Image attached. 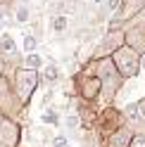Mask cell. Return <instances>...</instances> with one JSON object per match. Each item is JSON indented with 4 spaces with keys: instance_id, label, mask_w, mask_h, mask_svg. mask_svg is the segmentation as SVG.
I'll use <instances>...</instances> for the list:
<instances>
[{
    "instance_id": "6da1fadb",
    "label": "cell",
    "mask_w": 145,
    "mask_h": 147,
    "mask_svg": "<svg viewBox=\"0 0 145 147\" xmlns=\"http://www.w3.org/2000/svg\"><path fill=\"white\" fill-rule=\"evenodd\" d=\"M36 83H38V74H36L33 69H24L19 71V76H17V93H19V97L24 100H29L31 95V90L36 88Z\"/></svg>"
},
{
    "instance_id": "7c38bea8",
    "label": "cell",
    "mask_w": 145,
    "mask_h": 147,
    "mask_svg": "<svg viewBox=\"0 0 145 147\" xmlns=\"http://www.w3.org/2000/svg\"><path fill=\"white\" fill-rule=\"evenodd\" d=\"M64 145H67L64 138H57V140H55V147H64Z\"/></svg>"
},
{
    "instance_id": "30bf717a",
    "label": "cell",
    "mask_w": 145,
    "mask_h": 147,
    "mask_svg": "<svg viewBox=\"0 0 145 147\" xmlns=\"http://www.w3.org/2000/svg\"><path fill=\"white\" fill-rule=\"evenodd\" d=\"M129 147H145V138H136V140H131Z\"/></svg>"
},
{
    "instance_id": "ba28073f",
    "label": "cell",
    "mask_w": 145,
    "mask_h": 147,
    "mask_svg": "<svg viewBox=\"0 0 145 147\" xmlns=\"http://www.w3.org/2000/svg\"><path fill=\"white\" fill-rule=\"evenodd\" d=\"M43 121H45V123H57V114H55V112H45Z\"/></svg>"
},
{
    "instance_id": "52a82bcc",
    "label": "cell",
    "mask_w": 145,
    "mask_h": 147,
    "mask_svg": "<svg viewBox=\"0 0 145 147\" xmlns=\"http://www.w3.org/2000/svg\"><path fill=\"white\" fill-rule=\"evenodd\" d=\"M24 48L29 50V52L36 50V38H33V36H26V38H24Z\"/></svg>"
},
{
    "instance_id": "3957f363",
    "label": "cell",
    "mask_w": 145,
    "mask_h": 147,
    "mask_svg": "<svg viewBox=\"0 0 145 147\" xmlns=\"http://www.w3.org/2000/svg\"><path fill=\"white\" fill-rule=\"evenodd\" d=\"M126 119H129L131 123H136V126H140L145 119H143V112H140V107L138 105H129L126 107Z\"/></svg>"
},
{
    "instance_id": "8fae6325",
    "label": "cell",
    "mask_w": 145,
    "mask_h": 147,
    "mask_svg": "<svg viewBox=\"0 0 145 147\" xmlns=\"http://www.w3.org/2000/svg\"><path fill=\"white\" fill-rule=\"evenodd\" d=\"M45 74H48V78L52 81V78H55V76H57V69H55V67H50V69H48V71H45Z\"/></svg>"
},
{
    "instance_id": "9c48e42d",
    "label": "cell",
    "mask_w": 145,
    "mask_h": 147,
    "mask_svg": "<svg viewBox=\"0 0 145 147\" xmlns=\"http://www.w3.org/2000/svg\"><path fill=\"white\" fill-rule=\"evenodd\" d=\"M12 48H14L12 38H10V36H3V50H12Z\"/></svg>"
},
{
    "instance_id": "5b68a950",
    "label": "cell",
    "mask_w": 145,
    "mask_h": 147,
    "mask_svg": "<svg viewBox=\"0 0 145 147\" xmlns=\"http://www.w3.org/2000/svg\"><path fill=\"white\" fill-rule=\"evenodd\" d=\"M26 67L29 69H38L41 67V57L38 55H29V57H26Z\"/></svg>"
},
{
    "instance_id": "8992f818",
    "label": "cell",
    "mask_w": 145,
    "mask_h": 147,
    "mask_svg": "<svg viewBox=\"0 0 145 147\" xmlns=\"http://www.w3.org/2000/svg\"><path fill=\"white\" fill-rule=\"evenodd\" d=\"M52 29L55 31H64L67 29V17H57V19L52 22Z\"/></svg>"
},
{
    "instance_id": "277c9868",
    "label": "cell",
    "mask_w": 145,
    "mask_h": 147,
    "mask_svg": "<svg viewBox=\"0 0 145 147\" xmlns=\"http://www.w3.org/2000/svg\"><path fill=\"white\" fill-rule=\"evenodd\" d=\"M129 133H126V131H119V133H117L114 138H112V147H126V142H129Z\"/></svg>"
},
{
    "instance_id": "4fadbf2b",
    "label": "cell",
    "mask_w": 145,
    "mask_h": 147,
    "mask_svg": "<svg viewBox=\"0 0 145 147\" xmlns=\"http://www.w3.org/2000/svg\"><path fill=\"white\" fill-rule=\"evenodd\" d=\"M117 5H119V0H110V10H114Z\"/></svg>"
},
{
    "instance_id": "7a4b0ae2",
    "label": "cell",
    "mask_w": 145,
    "mask_h": 147,
    "mask_svg": "<svg viewBox=\"0 0 145 147\" xmlns=\"http://www.w3.org/2000/svg\"><path fill=\"white\" fill-rule=\"evenodd\" d=\"M117 62H119V67H121V71L126 76H133V74L138 71V62H136V55L131 50H121L117 55Z\"/></svg>"
}]
</instances>
